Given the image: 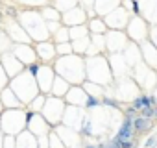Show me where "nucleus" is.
I'll list each match as a JSON object with an SVG mask.
<instances>
[{"mask_svg":"<svg viewBox=\"0 0 157 148\" xmlns=\"http://www.w3.org/2000/svg\"><path fill=\"white\" fill-rule=\"evenodd\" d=\"M26 68H28V72L32 74L33 78H37V74H39V68H41V65H39L37 61H32V63H28V65H26Z\"/></svg>","mask_w":157,"mask_h":148,"instance_id":"nucleus-5","label":"nucleus"},{"mask_svg":"<svg viewBox=\"0 0 157 148\" xmlns=\"http://www.w3.org/2000/svg\"><path fill=\"white\" fill-rule=\"evenodd\" d=\"M153 120H157V106L153 107Z\"/></svg>","mask_w":157,"mask_h":148,"instance_id":"nucleus-10","label":"nucleus"},{"mask_svg":"<svg viewBox=\"0 0 157 148\" xmlns=\"http://www.w3.org/2000/svg\"><path fill=\"white\" fill-rule=\"evenodd\" d=\"M102 106H107V107H118V109H120V104H118L117 100H113V98H104V100H102Z\"/></svg>","mask_w":157,"mask_h":148,"instance_id":"nucleus-6","label":"nucleus"},{"mask_svg":"<svg viewBox=\"0 0 157 148\" xmlns=\"http://www.w3.org/2000/svg\"><path fill=\"white\" fill-rule=\"evenodd\" d=\"M153 128V119H146L142 115H137L133 119V130H135V135H140V133H146Z\"/></svg>","mask_w":157,"mask_h":148,"instance_id":"nucleus-1","label":"nucleus"},{"mask_svg":"<svg viewBox=\"0 0 157 148\" xmlns=\"http://www.w3.org/2000/svg\"><path fill=\"white\" fill-rule=\"evenodd\" d=\"M137 111H140V109H144V107H155L157 106V100H155V96H151V95H140V96H137L135 100H133V104H131Z\"/></svg>","mask_w":157,"mask_h":148,"instance_id":"nucleus-3","label":"nucleus"},{"mask_svg":"<svg viewBox=\"0 0 157 148\" xmlns=\"http://www.w3.org/2000/svg\"><path fill=\"white\" fill-rule=\"evenodd\" d=\"M139 115H142L146 119H153V107H144V109L139 111Z\"/></svg>","mask_w":157,"mask_h":148,"instance_id":"nucleus-7","label":"nucleus"},{"mask_svg":"<svg viewBox=\"0 0 157 148\" xmlns=\"http://www.w3.org/2000/svg\"><path fill=\"white\" fill-rule=\"evenodd\" d=\"M87 109H93V107H98V106H102V100L100 98H96V96H89L87 100H85V104H83Z\"/></svg>","mask_w":157,"mask_h":148,"instance_id":"nucleus-4","label":"nucleus"},{"mask_svg":"<svg viewBox=\"0 0 157 148\" xmlns=\"http://www.w3.org/2000/svg\"><path fill=\"white\" fill-rule=\"evenodd\" d=\"M137 113H139V111H137L133 106H129V107L124 109V115H126V117H137Z\"/></svg>","mask_w":157,"mask_h":148,"instance_id":"nucleus-9","label":"nucleus"},{"mask_svg":"<svg viewBox=\"0 0 157 148\" xmlns=\"http://www.w3.org/2000/svg\"><path fill=\"white\" fill-rule=\"evenodd\" d=\"M133 119L135 117H126L124 120H122V126L118 128V137L120 139H126V141H129V139H133L135 137V130H133Z\"/></svg>","mask_w":157,"mask_h":148,"instance_id":"nucleus-2","label":"nucleus"},{"mask_svg":"<svg viewBox=\"0 0 157 148\" xmlns=\"http://www.w3.org/2000/svg\"><path fill=\"white\" fill-rule=\"evenodd\" d=\"M155 144H157V135H151V137H148V139H146L144 148H151V146H155Z\"/></svg>","mask_w":157,"mask_h":148,"instance_id":"nucleus-8","label":"nucleus"}]
</instances>
